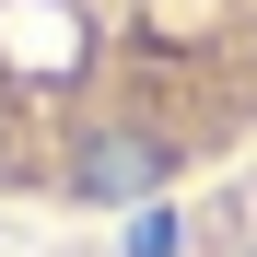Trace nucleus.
Masks as SVG:
<instances>
[{
    "mask_svg": "<svg viewBox=\"0 0 257 257\" xmlns=\"http://www.w3.org/2000/svg\"><path fill=\"white\" fill-rule=\"evenodd\" d=\"M210 257H257V210H234V222L210 234Z\"/></svg>",
    "mask_w": 257,
    "mask_h": 257,
    "instance_id": "nucleus-1",
    "label": "nucleus"
}]
</instances>
